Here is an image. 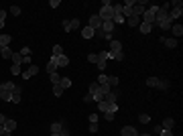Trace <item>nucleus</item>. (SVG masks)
<instances>
[{
  "mask_svg": "<svg viewBox=\"0 0 183 136\" xmlns=\"http://www.w3.org/2000/svg\"><path fill=\"white\" fill-rule=\"evenodd\" d=\"M61 136H69V130L65 126H63V130H61Z\"/></svg>",
  "mask_w": 183,
  "mask_h": 136,
  "instance_id": "52",
  "label": "nucleus"
},
{
  "mask_svg": "<svg viewBox=\"0 0 183 136\" xmlns=\"http://www.w3.org/2000/svg\"><path fill=\"white\" fill-rule=\"evenodd\" d=\"M79 27H82V23H79V19H73V20H69V29H71V31L79 29Z\"/></svg>",
  "mask_w": 183,
  "mask_h": 136,
  "instance_id": "29",
  "label": "nucleus"
},
{
  "mask_svg": "<svg viewBox=\"0 0 183 136\" xmlns=\"http://www.w3.org/2000/svg\"><path fill=\"white\" fill-rule=\"evenodd\" d=\"M157 24H159V27H161L163 31H169L171 27H173V20H171V19H167V20H163V23H157Z\"/></svg>",
  "mask_w": 183,
  "mask_h": 136,
  "instance_id": "22",
  "label": "nucleus"
},
{
  "mask_svg": "<svg viewBox=\"0 0 183 136\" xmlns=\"http://www.w3.org/2000/svg\"><path fill=\"white\" fill-rule=\"evenodd\" d=\"M12 53H15V51H12L10 47H2V49H0V55H2L4 59H10V57H12Z\"/></svg>",
  "mask_w": 183,
  "mask_h": 136,
  "instance_id": "20",
  "label": "nucleus"
},
{
  "mask_svg": "<svg viewBox=\"0 0 183 136\" xmlns=\"http://www.w3.org/2000/svg\"><path fill=\"white\" fill-rule=\"evenodd\" d=\"M120 136H138V132H136V128H132V126H124L120 130Z\"/></svg>",
  "mask_w": 183,
  "mask_h": 136,
  "instance_id": "7",
  "label": "nucleus"
},
{
  "mask_svg": "<svg viewBox=\"0 0 183 136\" xmlns=\"http://www.w3.org/2000/svg\"><path fill=\"white\" fill-rule=\"evenodd\" d=\"M87 61H90V63H98V55H96V53L87 55Z\"/></svg>",
  "mask_w": 183,
  "mask_h": 136,
  "instance_id": "43",
  "label": "nucleus"
},
{
  "mask_svg": "<svg viewBox=\"0 0 183 136\" xmlns=\"http://www.w3.org/2000/svg\"><path fill=\"white\" fill-rule=\"evenodd\" d=\"M10 14L19 16V14H20V6H10Z\"/></svg>",
  "mask_w": 183,
  "mask_h": 136,
  "instance_id": "38",
  "label": "nucleus"
},
{
  "mask_svg": "<svg viewBox=\"0 0 183 136\" xmlns=\"http://www.w3.org/2000/svg\"><path fill=\"white\" fill-rule=\"evenodd\" d=\"M10 41H12L10 35H0V49H2V47H8Z\"/></svg>",
  "mask_w": 183,
  "mask_h": 136,
  "instance_id": "11",
  "label": "nucleus"
},
{
  "mask_svg": "<svg viewBox=\"0 0 183 136\" xmlns=\"http://www.w3.org/2000/svg\"><path fill=\"white\" fill-rule=\"evenodd\" d=\"M67 65H69V57H67V55L57 57V67H67Z\"/></svg>",
  "mask_w": 183,
  "mask_h": 136,
  "instance_id": "17",
  "label": "nucleus"
},
{
  "mask_svg": "<svg viewBox=\"0 0 183 136\" xmlns=\"http://www.w3.org/2000/svg\"><path fill=\"white\" fill-rule=\"evenodd\" d=\"M51 136H61V134H51Z\"/></svg>",
  "mask_w": 183,
  "mask_h": 136,
  "instance_id": "54",
  "label": "nucleus"
},
{
  "mask_svg": "<svg viewBox=\"0 0 183 136\" xmlns=\"http://www.w3.org/2000/svg\"><path fill=\"white\" fill-rule=\"evenodd\" d=\"M0 100L10 102V100H12V92H8V89H0Z\"/></svg>",
  "mask_w": 183,
  "mask_h": 136,
  "instance_id": "18",
  "label": "nucleus"
},
{
  "mask_svg": "<svg viewBox=\"0 0 183 136\" xmlns=\"http://www.w3.org/2000/svg\"><path fill=\"white\" fill-rule=\"evenodd\" d=\"M157 10H159V6H149V8L143 12V23L147 24H155V14H157Z\"/></svg>",
  "mask_w": 183,
  "mask_h": 136,
  "instance_id": "1",
  "label": "nucleus"
},
{
  "mask_svg": "<svg viewBox=\"0 0 183 136\" xmlns=\"http://www.w3.org/2000/svg\"><path fill=\"white\" fill-rule=\"evenodd\" d=\"M20 89H23V88H19V85H16V89L12 92V100H10V102H15V104L20 102Z\"/></svg>",
  "mask_w": 183,
  "mask_h": 136,
  "instance_id": "24",
  "label": "nucleus"
},
{
  "mask_svg": "<svg viewBox=\"0 0 183 136\" xmlns=\"http://www.w3.org/2000/svg\"><path fill=\"white\" fill-rule=\"evenodd\" d=\"M59 85H61L63 89H65V88H69V85H71V79H69V77H61V81H59Z\"/></svg>",
  "mask_w": 183,
  "mask_h": 136,
  "instance_id": "32",
  "label": "nucleus"
},
{
  "mask_svg": "<svg viewBox=\"0 0 183 136\" xmlns=\"http://www.w3.org/2000/svg\"><path fill=\"white\" fill-rule=\"evenodd\" d=\"M37 73H39V67H37V65H33V63H31V67H29L27 71L23 73V79H31L33 75H37Z\"/></svg>",
  "mask_w": 183,
  "mask_h": 136,
  "instance_id": "4",
  "label": "nucleus"
},
{
  "mask_svg": "<svg viewBox=\"0 0 183 136\" xmlns=\"http://www.w3.org/2000/svg\"><path fill=\"white\" fill-rule=\"evenodd\" d=\"M49 79H51V83H53V85H57V83L61 81V77H59L57 71H55V73H49Z\"/></svg>",
  "mask_w": 183,
  "mask_h": 136,
  "instance_id": "28",
  "label": "nucleus"
},
{
  "mask_svg": "<svg viewBox=\"0 0 183 136\" xmlns=\"http://www.w3.org/2000/svg\"><path fill=\"white\" fill-rule=\"evenodd\" d=\"M104 116H106V120H114V112H104Z\"/></svg>",
  "mask_w": 183,
  "mask_h": 136,
  "instance_id": "47",
  "label": "nucleus"
},
{
  "mask_svg": "<svg viewBox=\"0 0 183 136\" xmlns=\"http://www.w3.org/2000/svg\"><path fill=\"white\" fill-rule=\"evenodd\" d=\"M4 122H6V116H4V114H0V126H4Z\"/></svg>",
  "mask_w": 183,
  "mask_h": 136,
  "instance_id": "51",
  "label": "nucleus"
},
{
  "mask_svg": "<svg viewBox=\"0 0 183 136\" xmlns=\"http://www.w3.org/2000/svg\"><path fill=\"white\" fill-rule=\"evenodd\" d=\"M126 24H130V27H138L140 19H138V16H130V19H126Z\"/></svg>",
  "mask_w": 183,
  "mask_h": 136,
  "instance_id": "26",
  "label": "nucleus"
},
{
  "mask_svg": "<svg viewBox=\"0 0 183 136\" xmlns=\"http://www.w3.org/2000/svg\"><path fill=\"white\" fill-rule=\"evenodd\" d=\"M112 59H116V61H122V59H124V53H112Z\"/></svg>",
  "mask_w": 183,
  "mask_h": 136,
  "instance_id": "44",
  "label": "nucleus"
},
{
  "mask_svg": "<svg viewBox=\"0 0 183 136\" xmlns=\"http://www.w3.org/2000/svg\"><path fill=\"white\" fill-rule=\"evenodd\" d=\"M0 89H8V92H15L16 85H15L12 81H6V83H2V85H0Z\"/></svg>",
  "mask_w": 183,
  "mask_h": 136,
  "instance_id": "27",
  "label": "nucleus"
},
{
  "mask_svg": "<svg viewBox=\"0 0 183 136\" xmlns=\"http://www.w3.org/2000/svg\"><path fill=\"white\" fill-rule=\"evenodd\" d=\"M118 81H120V79L116 77V75H112V77H108V85H110V88H116V85H118Z\"/></svg>",
  "mask_w": 183,
  "mask_h": 136,
  "instance_id": "31",
  "label": "nucleus"
},
{
  "mask_svg": "<svg viewBox=\"0 0 183 136\" xmlns=\"http://www.w3.org/2000/svg\"><path fill=\"white\" fill-rule=\"evenodd\" d=\"M4 130L12 134V130H16V120H8V118H6V122H4Z\"/></svg>",
  "mask_w": 183,
  "mask_h": 136,
  "instance_id": "10",
  "label": "nucleus"
},
{
  "mask_svg": "<svg viewBox=\"0 0 183 136\" xmlns=\"http://www.w3.org/2000/svg\"><path fill=\"white\" fill-rule=\"evenodd\" d=\"M61 130H63L61 122H53V124H51V134H61Z\"/></svg>",
  "mask_w": 183,
  "mask_h": 136,
  "instance_id": "15",
  "label": "nucleus"
},
{
  "mask_svg": "<svg viewBox=\"0 0 183 136\" xmlns=\"http://www.w3.org/2000/svg\"><path fill=\"white\" fill-rule=\"evenodd\" d=\"M102 100H104L106 104H116V92H108Z\"/></svg>",
  "mask_w": 183,
  "mask_h": 136,
  "instance_id": "12",
  "label": "nucleus"
},
{
  "mask_svg": "<svg viewBox=\"0 0 183 136\" xmlns=\"http://www.w3.org/2000/svg\"><path fill=\"white\" fill-rule=\"evenodd\" d=\"M171 31H173V35L177 37V39L183 35V27H181V24H173V27H171Z\"/></svg>",
  "mask_w": 183,
  "mask_h": 136,
  "instance_id": "23",
  "label": "nucleus"
},
{
  "mask_svg": "<svg viewBox=\"0 0 183 136\" xmlns=\"http://www.w3.org/2000/svg\"><path fill=\"white\" fill-rule=\"evenodd\" d=\"M100 16L102 20H112L114 19V10H112V6H102V10H100Z\"/></svg>",
  "mask_w": 183,
  "mask_h": 136,
  "instance_id": "2",
  "label": "nucleus"
},
{
  "mask_svg": "<svg viewBox=\"0 0 183 136\" xmlns=\"http://www.w3.org/2000/svg\"><path fill=\"white\" fill-rule=\"evenodd\" d=\"M102 23H104V20H102L98 14H94V16H90V23H87V27H90V29H94V31H98V29H102Z\"/></svg>",
  "mask_w": 183,
  "mask_h": 136,
  "instance_id": "3",
  "label": "nucleus"
},
{
  "mask_svg": "<svg viewBox=\"0 0 183 136\" xmlns=\"http://www.w3.org/2000/svg\"><path fill=\"white\" fill-rule=\"evenodd\" d=\"M82 35H83V39H92V37L96 35V31L90 29V27H83V29H82Z\"/></svg>",
  "mask_w": 183,
  "mask_h": 136,
  "instance_id": "16",
  "label": "nucleus"
},
{
  "mask_svg": "<svg viewBox=\"0 0 183 136\" xmlns=\"http://www.w3.org/2000/svg\"><path fill=\"white\" fill-rule=\"evenodd\" d=\"M161 41H163V45L167 49H175L177 47V39H161Z\"/></svg>",
  "mask_w": 183,
  "mask_h": 136,
  "instance_id": "19",
  "label": "nucleus"
},
{
  "mask_svg": "<svg viewBox=\"0 0 183 136\" xmlns=\"http://www.w3.org/2000/svg\"><path fill=\"white\" fill-rule=\"evenodd\" d=\"M112 10H114V14H122V4H114Z\"/></svg>",
  "mask_w": 183,
  "mask_h": 136,
  "instance_id": "41",
  "label": "nucleus"
},
{
  "mask_svg": "<svg viewBox=\"0 0 183 136\" xmlns=\"http://www.w3.org/2000/svg\"><path fill=\"white\" fill-rule=\"evenodd\" d=\"M98 120H100L98 114H92V116H90V124H98Z\"/></svg>",
  "mask_w": 183,
  "mask_h": 136,
  "instance_id": "45",
  "label": "nucleus"
},
{
  "mask_svg": "<svg viewBox=\"0 0 183 136\" xmlns=\"http://www.w3.org/2000/svg\"><path fill=\"white\" fill-rule=\"evenodd\" d=\"M61 55H63V47L61 45H55L53 47V57H61Z\"/></svg>",
  "mask_w": 183,
  "mask_h": 136,
  "instance_id": "30",
  "label": "nucleus"
},
{
  "mask_svg": "<svg viewBox=\"0 0 183 136\" xmlns=\"http://www.w3.org/2000/svg\"><path fill=\"white\" fill-rule=\"evenodd\" d=\"M110 53H122V43L120 41H116V39L110 41Z\"/></svg>",
  "mask_w": 183,
  "mask_h": 136,
  "instance_id": "5",
  "label": "nucleus"
},
{
  "mask_svg": "<svg viewBox=\"0 0 183 136\" xmlns=\"http://www.w3.org/2000/svg\"><path fill=\"white\" fill-rule=\"evenodd\" d=\"M10 73H12V75H19L20 73V65H12V67H10Z\"/></svg>",
  "mask_w": 183,
  "mask_h": 136,
  "instance_id": "42",
  "label": "nucleus"
},
{
  "mask_svg": "<svg viewBox=\"0 0 183 136\" xmlns=\"http://www.w3.org/2000/svg\"><path fill=\"white\" fill-rule=\"evenodd\" d=\"M98 83H100V85H108V75L106 73H102L100 77H98Z\"/></svg>",
  "mask_w": 183,
  "mask_h": 136,
  "instance_id": "34",
  "label": "nucleus"
},
{
  "mask_svg": "<svg viewBox=\"0 0 183 136\" xmlns=\"http://www.w3.org/2000/svg\"><path fill=\"white\" fill-rule=\"evenodd\" d=\"M159 134H163V136H173V132H171V130H163V128H161Z\"/></svg>",
  "mask_w": 183,
  "mask_h": 136,
  "instance_id": "48",
  "label": "nucleus"
},
{
  "mask_svg": "<svg viewBox=\"0 0 183 136\" xmlns=\"http://www.w3.org/2000/svg\"><path fill=\"white\" fill-rule=\"evenodd\" d=\"M112 23H118V24H120V23H126V19H124L122 14H114V19H112Z\"/></svg>",
  "mask_w": 183,
  "mask_h": 136,
  "instance_id": "36",
  "label": "nucleus"
},
{
  "mask_svg": "<svg viewBox=\"0 0 183 136\" xmlns=\"http://www.w3.org/2000/svg\"><path fill=\"white\" fill-rule=\"evenodd\" d=\"M47 69H49V73H55V71H57V57L51 55V59H49V63H47Z\"/></svg>",
  "mask_w": 183,
  "mask_h": 136,
  "instance_id": "9",
  "label": "nucleus"
},
{
  "mask_svg": "<svg viewBox=\"0 0 183 136\" xmlns=\"http://www.w3.org/2000/svg\"><path fill=\"white\" fill-rule=\"evenodd\" d=\"M20 55H23V57H31V49L29 47H23V49H20Z\"/></svg>",
  "mask_w": 183,
  "mask_h": 136,
  "instance_id": "39",
  "label": "nucleus"
},
{
  "mask_svg": "<svg viewBox=\"0 0 183 136\" xmlns=\"http://www.w3.org/2000/svg\"><path fill=\"white\" fill-rule=\"evenodd\" d=\"M59 4H61V2H59V0H51V2H49V6H51V8H57Z\"/></svg>",
  "mask_w": 183,
  "mask_h": 136,
  "instance_id": "46",
  "label": "nucleus"
},
{
  "mask_svg": "<svg viewBox=\"0 0 183 136\" xmlns=\"http://www.w3.org/2000/svg\"><path fill=\"white\" fill-rule=\"evenodd\" d=\"M138 31H140V33H143V35H149V33H151V31H153V24H147V23H140V24H138Z\"/></svg>",
  "mask_w": 183,
  "mask_h": 136,
  "instance_id": "13",
  "label": "nucleus"
},
{
  "mask_svg": "<svg viewBox=\"0 0 183 136\" xmlns=\"http://www.w3.org/2000/svg\"><path fill=\"white\" fill-rule=\"evenodd\" d=\"M145 6H143V2H136V4H134V8H132V16H138V19H140V14H143V12H145Z\"/></svg>",
  "mask_w": 183,
  "mask_h": 136,
  "instance_id": "8",
  "label": "nucleus"
},
{
  "mask_svg": "<svg viewBox=\"0 0 183 136\" xmlns=\"http://www.w3.org/2000/svg\"><path fill=\"white\" fill-rule=\"evenodd\" d=\"M63 29H65V33H69V31H71V29H69V20H65V23H63Z\"/></svg>",
  "mask_w": 183,
  "mask_h": 136,
  "instance_id": "49",
  "label": "nucleus"
},
{
  "mask_svg": "<svg viewBox=\"0 0 183 136\" xmlns=\"http://www.w3.org/2000/svg\"><path fill=\"white\" fill-rule=\"evenodd\" d=\"M138 136H151V134H138Z\"/></svg>",
  "mask_w": 183,
  "mask_h": 136,
  "instance_id": "53",
  "label": "nucleus"
},
{
  "mask_svg": "<svg viewBox=\"0 0 183 136\" xmlns=\"http://www.w3.org/2000/svg\"><path fill=\"white\" fill-rule=\"evenodd\" d=\"M90 132H98V124H90Z\"/></svg>",
  "mask_w": 183,
  "mask_h": 136,
  "instance_id": "50",
  "label": "nucleus"
},
{
  "mask_svg": "<svg viewBox=\"0 0 183 136\" xmlns=\"http://www.w3.org/2000/svg\"><path fill=\"white\" fill-rule=\"evenodd\" d=\"M98 108H100L102 112H108V108H110V104H106L104 100H102V102H98Z\"/></svg>",
  "mask_w": 183,
  "mask_h": 136,
  "instance_id": "35",
  "label": "nucleus"
},
{
  "mask_svg": "<svg viewBox=\"0 0 183 136\" xmlns=\"http://www.w3.org/2000/svg\"><path fill=\"white\" fill-rule=\"evenodd\" d=\"M173 126H175V120H173V118H165V120H163V126H161V128H163V130H171Z\"/></svg>",
  "mask_w": 183,
  "mask_h": 136,
  "instance_id": "14",
  "label": "nucleus"
},
{
  "mask_svg": "<svg viewBox=\"0 0 183 136\" xmlns=\"http://www.w3.org/2000/svg\"><path fill=\"white\" fill-rule=\"evenodd\" d=\"M61 93H63V88H61V85H59V83H57V85H53V96L59 97Z\"/></svg>",
  "mask_w": 183,
  "mask_h": 136,
  "instance_id": "33",
  "label": "nucleus"
},
{
  "mask_svg": "<svg viewBox=\"0 0 183 136\" xmlns=\"http://www.w3.org/2000/svg\"><path fill=\"white\" fill-rule=\"evenodd\" d=\"M10 59H12V65H20L24 61V57L20 53H12V57H10Z\"/></svg>",
  "mask_w": 183,
  "mask_h": 136,
  "instance_id": "21",
  "label": "nucleus"
},
{
  "mask_svg": "<svg viewBox=\"0 0 183 136\" xmlns=\"http://www.w3.org/2000/svg\"><path fill=\"white\" fill-rule=\"evenodd\" d=\"M159 83H161V79H157V77H149L147 79V85H149V88H159Z\"/></svg>",
  "mask_w": 183,
  "mask_h": 136,
  "instance_id": "25",
  "label": "nucleus"
},
{
  "mask_svg": "<svg viewBox=\"0 0 183 136\" xmlns=\"http://www.w3.org/2000/svg\"><path fill=\"white\" fill-rule=\"evenodd\" d=\"M181 14H183V8H181V6H173V8H171V12H169V19L175 20V19H179Z\"/></svg>",
  "mask_w": 183,
  "mask_h": 136,
  "instance_id": "6",
  "label": "nucleus"
},
{
  "mask_svg": "<svg viewBox=\"0 0 183 136\" xmlns=\"http://www.w3.org/2000/svg\"><path fill=\"white\" fill-rule=\"evenodd\" d=\"M138 122H143V124H149V122H151V118L147 116V114H140V116H138Z\"/></svg>",
  "mask_w": 183,
  "mask_h": 136,
  "instance_id": "37",
  "label": "nucleus"
},
{
  "mask_svg": "<svg viewBox=\"0 0 183 136\" xmlns=\"http://www.w3.org/2000/svg\"><path fill=\"white\" fill-rule=\"evenodd\" d=\"M4 19H6V10H0V29L4 27Z\"/></svg>",
  "mask_w": 183,
  "mask_h": 136,
  "instance_id": "40",
  "label": "nucleus"
}]
</instances>
